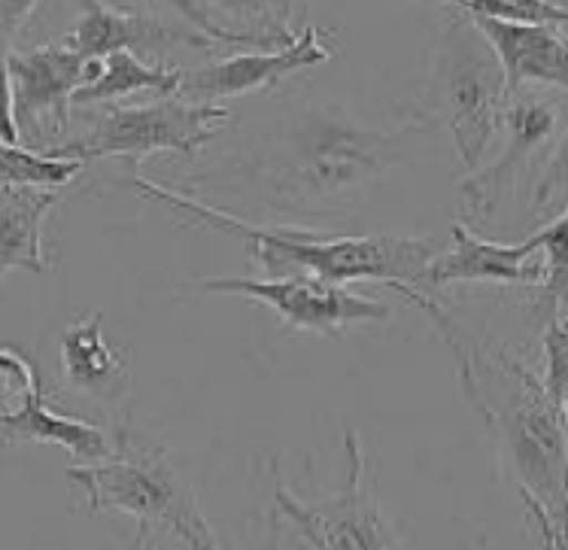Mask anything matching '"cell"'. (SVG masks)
Masks as SVG:
<instances>
[{
	"label": "cell",
	"mask_w": 568,
	"mask_h": 550,
	"mask_svg": "<svg viewBox=\"0 0 568 550\" xmlns=\"http://www.w3.org/2000/svg\"><path fill=\"white\" fill-rule=\"evenodd\" d=\"M429 125L417 116L393 129L368 125L337 101L304 106L253 162L237 164L265 211L286 220H341L368 201L402 162L407 141Z\"/></svg>",
	"instance_id": "6da1fadb"
},
{
	"label": "cell",
	"mask_w": 568,
	"mask_h": 550,
	"mask_svg": "<svg viewBox=\"0 0 568 550\" xmlns=\"http://www.w3.org/2000/svg\"><path fill=\"white\" fill-rule=\"evenodd\" d=\"M426 314L450 347L459 387L487 422L520 480V496L541 505L547 520L566 536V408L557 405L529 365L501 344L468 335L432 293L393 289Z\"/></svg>",
	"instance_id": "7a4b0ae2"
},
{
	"label": "cell",
	"mask_w": 568,
	"mask_h": 550,
	"mask_svg": "<svg viewBox=\"0 0 568 550\" xmlns=\"http://www.w3.org/2000/svg\"><path fill=\"white\" fill-rule=\"evenodd\" d=\"M131 186L138 189L140 198L159 201L189 223L241 241L250 262L265 271V281L316 277L335 286L372 281L386 289L423 293L426 271L447 246V235H332L307 225L253 223L140 174L131 176Z\"/></svg>",
	"instance_id": "3957f363"
},
{
	"label": "cell",
	"mask_w": 568,
	"mask_h": 550,
	"mask_svg": "<svg viewBox=\"0 0 568 550\" xmlns=\"http://www.w3.org/2000/svg\"><path fill=\"white\" fill-rule=\"evenodd\" d=\"M68 480L82 490L89 515H128L140 527H159L186 550H229L210 527L195 487L176 471L164 447L140 445L119 432L113 457L92 466H70Z\"/></svg>",
	"instance_id": "277c9868"
},
{
	"label": "cell",
	"mask_w": 568,
	"mask_h": 550,
	"mask_svg": "<svg viewBox=\"0 0 568 550\" xmlns=\"http://www.w3.org/2000/svg\"><path fill=\"white\" fill-rule=\"evenodd\" d=\"M442 43L435 52L429 82V113L426 122H444L450 129L456 159L465 174H475L489 143L496 141L505 122L510 98L505 73L489 52L487 40L456 7H444Z\"/></svg>",
	"instance_id": "5b68a950"
},
{
	"label": "cell",
	"mask_w": 568,
	"mask_h": 550,
	"mask_svg": "<svg viewBox=\"0 0 568 550\" xmlns=\"http://www.w3.org/2000/svg\"><path fill=\"white\" fill-rule=\"evenodd\" d=\"M85 129L68 134L47 153L59 162H94V159H125L138 167L152 153L195 155L225 125L229 106L192 104L183 98H159L152 104H98L85 106Z\"/></svg>",
	"instance_id": "8992f818"
},
{
	"label": "cell",
	"mask_w": 568,
	"mask_h": 550,
	"mask_svg": "<svg viewBox=\"0 0 568 550\" xmlns=\"http://www.w3.org/2000/svg\"><path fill=\"white\" fill-rule=\"evenodd\" d=\"M344 454L347 480L341 492L328 499L302 502L286 490L283 480H274L277 515L286 517L314 550H402L398 532L383 515L359 435L349 426L344 429Z\"/></svg>",
	"instance_id": "52a82bcc"
},
{
	"label": "cell",
	"mask_w": 568,
	"mask_h": 550,
	"mask_svg": "<svg viewBox=\"0 0 568 550\" xmlns=\"http://www.w3.org/2000/svg\"><path fill=\"white\" fill-rule=\"evenodd\" d=\"M101 61H85L64 43L12 52V122L31 153L47 155L68 138L73 94L98 77Z\"/></svg>",
	"instance_id": "ba28073f"
},
{
	"label": "cell",
	"mask_w": 568,
	"mask_h": 550,
	"mask_svg": "<svg viewBox=\"0 0 568 550\" xmlns=\"http://www.w3.org/2000/svg\"><path fill=\"white\" fill-rule=\"evenodd\" d=\"M201 293L253 298L271 307L283 326L320 338H344L356 328L389 319V307L372 295L353 293L349 286H335L316 277H213L201 283Z\"/></svg>",
	"instance_id": "9c48e42d"
},
{
	"label": "cell",
	"mask_w": 568,
	"mask_h": 550,
	"mask_svg": "<svg viewBox=\"0 0 568 550\" xmlns=\"http://www.w3.org/2000/svg\"><path fill=\"white\" fill-rule=\"evenodd\" d=\"M501 129L508 134V143L501 150L499 162H493L487 171H475L459 180V201H463L465 228H484L499 213L501 198L517 189V180L529 167L538 150L547 143L562 141V104L557 98H541L538 92L523 89L510 98L505 110Z\"/></svg>",
	"instance_id": "30bf717a"
},
{
	"label": "cell",
	"mask_w": 568,
	"mask_h": 550,
	"mask_svg": "<svg viewBox=\"0 0 568 550\" xmlns=\"http://www.w3.org/2000/svg\"><path fill=\"white\" fill-rule=\"evenodd\" d=\"M61 43L85 61H101L113 52H131L146 64H162V55L171 49H216L186 19H164L162 7L143 3H85L82 16L61 37Z\"/></svg>",
	"instance_id": "8fae6325"
},
{
	"label": "cell",
	"mask_w": 568,
	"mask_h": 550,
	"mask_svg": "<svg viewBox=\"0 0 568 550\" xmlns=\"http://www.w3.org/2000/svg\"><path fill=\"white\" fill-rule=\"evenodd\" d=\"M335 55V47L316 24H304L295 43L277 52H234L225 59H213L183 68L176 98L192 104H216L225 98H244V94L265 92L292 73L316 68Z\"/></svg>",
	"instance_id": "7c38bea8"
},
{
	"label": "cell",
	"mask_w": 568,
	"mask_h": 550,
	"mask_svg": "<svg viewBox=\"0 0 568 550\" xmlns=\"http://www.w3.org/2000/svg\"><path fill=\"white\" fill-rule=\"evenodd\" d=\"M541 244H545V228H538L532 237L517 244H501L480 237L463 223H453L442 256L426 271L423 293L453 283H499L538 295L545 283V265H532V256L541 253Z\"/></svg>",
	"instance_id": "4fadbf2b"
},
{
	"label": "cell",
	"mask_w": 568,
	"mask_h": 550,
	"mask_svg": "<svg viewBox=\"0 0 568 550\" xmlns=\"http://www.w3.org/2000/svg\"><path fill=\"white\" fill-rule=\"evenodd\" d=\"M468 22L475 24L477 34L487 40L489 52L499 61L505 73L508 98L523 92L526 85H554L566 89V37L562 28L547 24H514L475 12L465 3H453Z\"/></svg>",
	"instance_id": "5bb4252c"
},
{
	"label": "cell",
	"mask_w": 568,
	"mask_h": 550,
	"mask_svg": "<svg viewBox=\"0 0 568 550\" xmlns=\"http://www.w3.org/2000/svg\"><path fill=\"white\" fill-rule=\"evenodd\" d=\"M174 12L186 19L195 31L207 37L213 47L262 49L277 52L295 43L302 34L295 24L304 22L307 7H286V3H176Z\"/></svg>",
	"instance_id": "9a60e30c"
},
{
	"label": "cell",
	"mask_w": 568,
	"mask_h": 550,
	"mask_svg": "<svg viewBox=\"0 0 568 550\" xmlns=\"http://www.w3.org/2000/svg\"><path fill=\"white\" fill-rule=\"evenodd\" d=\"M61 371L70 387L82 396L116 405L131 387L128 350L110 344L104 335V314L77 316L61 332Z\"/></svg>",
	"instance_id": "2e32d148"
},
{
	"label": "cell",
	"mask_w": 568,
	"mask_h": 550,
	"mask_svg": "<svg viewBox=\"0 0 568 550\" xmlns=\"http://www.w3.org/2000/svg\"><path fill=\"white\" fill-rule=\"evenodd\" d=\"M61 201V189L0 186V281L12 268L43 274V225Z\"/></svg>",
	"instance_id": "e0dca14e"
},
{
	"label": "cell",
	"mask_w": 568,
	"mask_h": 550,
	"mask_svg": "<svg viewBox=\"0 0 568 550\" xmlns=\"http://www.w3.org/2000/svg\"><path fill=\"white\" fill-rule=\"evenodd\" d=\"M0 445H55L64 447L77 466H92L113 457V441L98 426L68 414H55L47 396L22 414L0 420Z\"/></svg>",
	"instance_id": "ac0fdd59"
},
{
	"label": "cell",
	"mask_w": 568,
	"mask_h": 550,
	"mask_svg": "<svg viewBox=\"0 0 568 550\" xmlns=\"http://www.w3.org/2000/svg\"><path fill=\"white\" fill-rule=\"evenodd\" d=\"M180 71L183 68H171V64H146L131 52H113V55L101 59L98 77L73 94V106L85 110V106L113 104L116 98L140 92H152L159 98H176Z\"/></svg>",
	"instance_id": "d6986e66"
},
{
	"label": "cell",
	"mask_w": 568,
	"mask_h": 550,
	"mask_svg": "<svg viewBox=\"0 0 568 550\" xmlns=\"http://www.w3.org/2000/svg\"><path fill=\"white\" fill-rule=\"evenodd\" d=\"M80 174V162H59L49 155L31 153L19 143L0 141V186L64 189L73 176Z\"/></svg>",
	"instance_id": "ffe728a7"
},
{
	"label": "cell",
	"mask_w": 568,
	"mask_h": 550,
	"mask_svg": "<svg viewBox=\"0 0 568 550\" xmlns=\"http://www.w3.org/2000/svg\"><path fill=\"white\" fill-rule=\"evenodd\" d=\"M34 12L37 3H0V141L3 143H19V131L12 122L10 59L16 40Z\"/></svg>",
	"instance_id": "44dd1931"
},
{
	"label": "cell",
	"mask_w": 568,
	"mask_h": 550,
	"mask_svg": "<svg viewBox=\"0 0 568 550\" xmlns=\"http://www.w3.org/2000/svg\"><path fill=\"white\" fill-rule=\"evenodd\" d=\"M43 396L37 365L22 350L0 347V420H10Z\"/></svg>",
	"instance_id": "7402d4cb"
},
{
	"label": "cell",
	"mask_w": 568,
	"mask_h": 550,
	"mask_svg": "<svg viewBox=\"0 0 568 550\" xmlns=\"http://www.w3.org/2000/svg\"><path fill=\"white\" fill-rule=\"evenodd\" d=\"M541 350H545V375L541 384L550 393V398L566 408L568 389V332H566V307H550V323L541 335Z\"/></svg>",
	"instance_id": "603a6c76"
},
{
	"label": "cell",
	"mask_w": 568,
	"mask_h": 550,
	"mask_svg": "<svg viewBox=\"0 0 568 550\" xmlns=\"http://www.w3.org/2000/svg\"><path fill=\"white\" fill-rule=\"evenodd\" d=\"M475 12L501 19L514 24H547V28H566L568 10L562 3H545V0H493V3H465Z\"/></svg>",
	"instance_id": "cb8c5ba5"
},
{
	"label": "cell",
	"mask_w": 568,
	"mask_h": 550,
	"mask_svg": "<svg viewBox=\"0 0 568 550\" xmlns=\"http://www.w3.org/2000/svg\"><path fill=\"white\" fill-rule=\"evenodd\" d=\"M523 505H526V515L532 517L535 527H538V536H541L538 550H566V536L557 532V527L547 520V515L541 511V505H535L532 499H526V496H523Z\"/></svg>",
	"instance_id": "d4e9b609"
},
{
	"label": "cell",
	"mask_w": 568,
	"mask_h": 550,
	"mask_svg": "<svg viewBox=\"0 0 568 550\" xmlns=\"http://www.w3.org/2000/svg\"><path fill=\"white\" fill-rule=\"evenodd\" d=\"M146 536H150V529L140 527V523H138V532H134V541H131V548H128V550H143V548H146Z\"/></svg>",
	"instance_id": "484cf974"
}]
</instances>
